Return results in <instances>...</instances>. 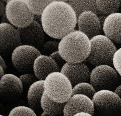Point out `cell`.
<instances>
[{
  "mask_svg": "<svg viewBox=\"0 0 121 116\" xmlns=\"http://www.w3.org/2000/svg\"><path fill=\"white\" fill-rule=\"evenodd\" d=\"M77 16L71 6L65 0H53L41 15V25L50 37L61 39L75 30Z\"/></svg>",
  "mask_w": 121,
  "mask_h": 116,
  "instance_id": "1",
  "label": "cell"
},
{
  "mask_svg": "<svg viewBox=\"0 0 121 116\" xmlns=\"http://www.w3.org/2000/svg\"><path fill=\"white\" fill-rule=\"evenodd\" d=\"M59 43V52L68 62H83L88 58L91 50L90 39L78 29L67 34Z\"/></svg>",
  "mask_w": 121,
  "mask_h": 116,
  "instance_id": "2",
  "label": "cell"
},
{
  "mask_svg": "<svg viewBox=\"0 0 121 116\" xmlns=\"http://www.w3.org/2000/svg\"><path fill=\"white\" fill-rule=\"evenodd\" d=\"M44 92L51 100L65 103L73 95V85L69 80L60 72L50 73L44 80Z\"/></svg>",
  "mask_w": 121,
  "mask_h": 116,
  "instance_id": "3",
  "label": "cell"
},
{
  "mask_svg": "<svg viewBox=\"0 0 121 116\" xmlns=\"http://www.w3.org/2000/svg\"><path fill=\"white\" fill-rule=\"evenodd\" d=\"M91 50L86 60L95 66L101 65L113 66V57L117 50L114 43L104 34L90 39Z\"/></svg>",
  "mask_w": 121,
  "mask_h": 116,
  "instance_id": "4",
  "label": "cell"
},
{
  "mask_svg": "<svg viewBox=\"0 0 121 116\" xmlns=\"http://www.w3.org/2000/svg\"><path fill=\"white\" fill-rule=\"evenodd\" d=\"M94 113L99 116H116L121 112V100L114 91H96L92 98Z\"/></svg>",
  "mask_w": 121,
  "mask_h": 116,
  "instance_id": "5",
  "label": "cell"
},
{
  "mask_svg": "<svg viewBox=\"0 0 121 116\" xmlns=\"http://www.w3.org/2000/svg\"><path fill=\"white\" fill-rule=\"evenodd\" d=\"M6 11L8 21L17 28H25L34 21V15L28 7L26 0H7Z\"/></svg>",
  "mask_w": 121,
  "mask_h": 116,
  "instance_id": "6",
  "label": "cell"
},
{
  "mask_svg": "<svg viewBox=\"0 0 121 116\" xmlns=\"http://www.w3.org/2000/svg\"><path fill=\"white\" fill-rule=\"evenodd\" d=\"M117 73L114 68L108 65L95 66L90 72L89 82L96 91L103 89L114 91L119 82Z\"/></svg>",
  "mask_w": 121,
  "mask_h": 116,
  "instance_id": "7",
  "label": "cell"
},
{
  "mask_svg": "<svg viewBox=\"0 0 121 116\" xmlns=\"http://www.w3.org/2000/svg\"><path fill=\"white\" fill-rule=\"evenodd\" d=\"M41 54L40 51L35 47L21 44L11 53L12 63L19 72H30L33 70L34 61Z\"/></svg>",
  "mask_w": 121,
  "mask_h": 116,
  "instance_id": "8",
  "label": "cell"
},
{
  "mask_svg": "<svg viewBox=\"0 0 121 116\" xmlns=\"http://www.w3.org/2000/svg\"><path fill=\"white\" fill-rule=\"evenodd\" d=\"M22 44L20 34L18 29L9 23L0 24V52L1 56L12 53Z\"/></svg>",
  "mask_w": 121,
  "mask_h": 116,
  "instance_id": "9",
  "label": "cell"
},
{
  "mask_svg": "<svg viewBox=\"0 0 121 116\" xmlns=\"http://www.w3.org/2000/svg\"><path fill=\"white\" fill-rule=\"evenodd\" d=\"M80 112H86L94 115V106L92 99L84 94L72 95L65 103L64 116H73Z\"/></svg>",
  "mask_w": 121,
  "mask_h": 116,
  "instance_id": "10",
  "label": "cell"
},
{
  "mask_svg": "<svg viewBox=\"0 0 121 116\" xmlns=\"http://www.w3.org/2000/svg\"><path fill=\"white\" fill-rule=\"evenodd\" d=\"M23 85L19 77L11 73L5 74L0 77V93L6 100H14L22 94Z\"/></svg>",
  "mask_w": 121,
  "mask_h": 116,
  "instance_id": "11",
  "label": "cell"
},
{
  "mask_svg": "<svg viewBox=\"0 0 121 116\" xmlns=\"http://www.w3.org/2000/svg\"><path fill=\"white\" fill-rule=\"evenodd\" d=\"M77 25L78 30L85 33L90 39L101 34L103 30L99 16L92 11L82 13L77 17Z\"/></svg>",
  "mask_w": 121,
  "mask_h": 116,
  "instance_id": "12",
  "label": "cell"
},
{
  "mask_svg": "<svg viewBox=\"0 0 121 116\" xmlns=\"http://www.w3.org/2000/svg\"><path fill=\"white\" fill-rule=\"evenodd\" d=\"M17 29L22 44L32 46L38 49L41 48L44 42L45 33L41 24L34 20L27 27Z\"/></svg>",
  "mask_w": 121,
  "mask_h": 116,
  "instance_id": "13",
  "label": "cell"
},
{
  "mask_svg": "<svg viewBox=\"0 0 121 116\" xmlns=\"http://www.w3.org/2000/svg\"><path fill=\"white\" fill-rule=\"evenodd\" d=\"M60 72L69 80L73 87L78 83L90 81L91 72L83 62L74 63L66 62Z\"/></svg>",
  "mask_w": 121,
  "mask_h": 116,
  "instance_id": "14",
  "label": "cell"
},
{
  "mask_svg": "<svg viewBox=\"0 0 121 116\" xmlns=\"http://www.w3.org/2000/svg\"><path fill=\"white\" fill-rule=\"evenodd\" d=\"M33 71L34 75L39 80H44L50 73L60 72V70L50 56L41 54L34 61Z\"/></svg>",
  "mask_w": 121,
  "mask_h": 116,
  "instance_id": "15",
  "label": "cell"
},
{
  "mask_svg": "<svg viewBox=\"0 0 121 116\" xmlns=\"http://www.w3.org/2000/svg\"><path fill=\"white\" fill-rule=\"evenodd\" d=\"M103 31L113 43L121 44V13L117 12L107 16Z\"/></svg>",
  "mask_w": 121,
  "mask_h": 116,
  "instance_id": "16",
  "label": "cell"
},
{
  "mask_svg": "<svg viewBox=\"0 0 121 116\" xmlns=\"http://www.w3.org/2000/svg\"><path fill=\"white\" fill-rule=\"evenodd\" d=\"M44 91V80H38L28 89V104L29 107L36 110L40 107V101Z\"/></svg>",
  "mask_w": 121,
  "mask_h": 116,
  "instance_id": "17",
  "label": "cell"
},
{
  "mask_svg": "<svg viewBox=\"0 0 121 116\" xmlns=\"http://www.w3.org/2000/svg\"><path fill=\"white\" fill-rule=\"evenodd\" d=\"M65 103H60L51 100L44 91L40 101V107L43 112L51 116L63 114Z\"/></svg>",
  "mask_w": 121,
  "mask_h": 116,
  "instance_id": "18",
  "label": "cell"
},
{
  "mask_svg": "<svg viewBox=\"0 0 121 116\" xmlns=\"http://www.w3.org/2000/svg\"><path fill=\"white\" fill-rule=\"evenodd\" d=\"M69 4L75 11L77 17L82 13L86 11H92L100 15L96 5V0H65Z\"/></svg>",
  "mask_w": 121,
  "mask_h": 116,
  "instance_id": "19",
  "label": "cell"
},
{
  "mask_svg": "<svg viewBox=\"0 0 121 116\" xmlns=\"http://www.w3.org/2000/svg\"><path fill=\"white\" fill-rule=\"evenodd\" d=\"M96 5L100 15L107 16L118 12L121 0H96Z\"/></svg>",
  "mask_w": 121,
  "mask_h": 116,
  "instance_id": "20",
  "label": "cell"
},
{
  "mask_svg": "<svg viewBox=\"0 0 121 116\" xmlns=\"http://www.w3.org/2000/svg\"><path fill=\"white\" fill-rule=\"evenodd\" d=\"M96 90L94 86L88 82L78 83L73 87V95L82 94L85 95L92 99Z\"/></svg>",
  "mask_w": 121,
  "mask_h": 116,
  "instance_id": "21",
  "label": "cell"
},
{
  "mask_svg": "<svg viewBox=\"0 0 121 116\" xmlns=\"http://www.w3.org/2000/svg\"><path fill=\"white\" fill-rule=\"evenodd\" d=\"M53 0H26L30 11L34 15H42L46 7Z\"/></svg>",
  "mask_w": 121,
  "mask_h": 116,
  "instance_id": "22",
  "label": "cell"
},
{
  "mask_svg": "<svg viewBox=\"0 0 121 116\" xmlns=\"http://www.w3.org/2000/svg\"><path fill=\"white\" fill-rule=\"evenodd\" d=\"M8 116H37L35 111L29 107L20 105L13 108Z\"/></svg>",
  "mask_w": 121,
  "mask_h": 116,
  "instance_id": "23",
  "label": "cell"
},
{
  "mask_svg": "<svg viewBox=\"0 0 121 116\" xmlns=\"http://www.w3.org/2000/svg\"><path fill=\"white\" fill-rule=\"evenodd\" d=\"M59 43L55 41H49L43 44L40 48L41 54L50 56L55 52L59 51Z\"/></svg>",
  "mask_w": 121,
  "mask_h": 116,
  "instance_id": "24",
  "label": "cell"
},
{
  "mask_svg": "<svg viewBox=\"0 0 121 116\" xmlns=\"http://www.w3.org/2000/svg\"><path fill=\"white\" fill-rule=\"evenodd\" d=\"M20 79L22 82L24 88H28L33 84L39 80L35 76L30 73H25L20 76Z\"/></svg>",
  "mask_w": 121,
  "mask_h": 116,
  "instance_id": "25",
  "label": "cell"
},
{
  "mask_svg": "<svg viewBox=\"0 0 121 116\" xmlns=\"http://www.w3.org/2000/svg\"><path fill=\"white\" fill-rule=\"evenodd\" d=\"M113 66L121 77V48L116 51L113 57Z\"/></svg>",
  "mask_w": 121,
  "mask_h": 116,
  "instance_id": "26",
  "label": "cell"
},
{
  "mask_svg": "<svg viewBox=\"0 0 121 116\" xmlns=\"http://www.w3.org/2000/svg\"><path fill=\"white\" fill-rule=\"evenodd\" d=\"M50 56L55 61V62L57 63V64L59 67L60 70L62 67V66H63L64 65L66 62V61H65V60L60 55L59 51L55 52L53 53L52 54H51Z\"/></svg>",
  "mask_w": 121,
  "mask_h": 116,
  "instance_id": "27",
  "label": "cell"
},
{
  "mask_svg": "<svg viewBox=\"0 0 121 116\" xmlns=\"http://www.w3.org/2000/svg\"><path fill=\"white\" fill-rule=\"evenodd\" d=\"M0 18H1V23H8L6 16V5L2 1H0Z\"/></svg>",
  "mask_w": 121,
  "mask_h": 116,
  "instance_id": "28",
  "label": "cell"
},
{
  "mask_svg": "<svg viewBox=\"0 0 121 116\" xmlns=\"http://www.w3.org/2000/svg\"><path fill=\"white\" fill-rule=\"evenodd\" d=\"M0 66H2L3 68L5 71L7 69V65L6 64V62L4 60V58L2 57V56L0 55Z\"/></svg>",
  "mask_w": 121,
  "mask_h": 116,
  "instance_id": "29",
  "label": "cell"
},
{
  "mask_svg": "<svg viewBox=\"0 0 121 116\" xmlns=\"http://www.w3.org/2000/svg\"><path fill=\"white\" fill-rule=\"evenodd\" d=\"M73 116H94V115L86 112H80L74 114Z\"/></svg>",
  "mask_w": 121,
  "mask_h": 116,
  "instance_id": "30",
  "label": "cell"
},
{
  "mask_svg": "<svg viewBox=\"0 0 121 116\" xmlns=\"http://www.w3.org/2000/svg\"><path fill=\"white\" fill-rule=\"evenodd\" d=\"M34 20L41 25V15H34Z\"/></svg>",
  "mask_w": 121,
  "mask_h": 116,
  "instance_id": "31",
  "label": "cell"
},
{
  "mask_svg": "<svg viewBox=\"0 0 121 116\" xmlns=\"http://www.w3.org/2000/svg\"><path fill=\"white\" fill-rule=\"evenodd\" d=\"M107 16L106 15H100L99 16V20L100 21V23L101 24V25L102 26V28H103V24L104 23L105 20L107 17Z\"/></svg>",
  "mask_w": 121,
  "mask_h": 116,
  "instance_id": "32",
  "label": "cell"
},
{
  "mask_svg": "<svg viewBox=\"0 0 121 116\" xmlns=\"http://www.w3.org/2000/svg\"><path fill=\"white\" fill-rule=\"evenodd\" d=\"M114 92L118 94L121 100V84L117 86L114 90Z\"/></svg>",
  "mask_w": 121,
  "mask_h": 116,
  "instance_id": "33",
  "label": "cell"
},
{
  "mask_svg": "<svg viewBox=\"0 0 121 116\" xmlns=\"http://www.w3.org/2000/svg\"><path fill=\"white\" fill-rule=\"evenodd\" d=\"M0 77L3 76L5 74V70L3 68L2 66H0Z\"/></svg>",
  "mask_w": 121,
  "mask_h": 116,
  "instance_id": "34",
  "label": "cell"
},
{
  "mask_svg": "<svg viewBox=\"0 0 121 116\" xmlns=\"http://www.w3.org/2000/svg\"><path fill=\"white\" fill-rule=\"evenodd\" d=\"M0 116H3V115H0Z\"/></svg>",
  "mask_w": 121,
  "mask_h": 116,
  "instance_id": "35",
  "label": "cell"
}]
</instances>
